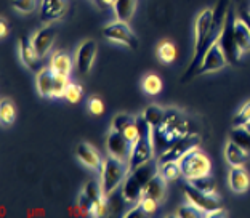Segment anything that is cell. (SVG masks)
<instances>
[{
  "mask_svg": "<svg viewBox=\"0 0 250 218\" xmlns=\"http://www.w3.org/2000/svg\"><path fill=\"white\" fill-rule=\"evenodd\" d=\"M189 133H192L189 119L178 109H167L164 122L159 127L152 129V146H154L156 157Z\"/></svg>",
  "mask_w": 250,
  "mask_h": 218,
  "instance_id": "6da1fadb",
  "label": "cell"
},
{
  "mask_svg": "<svg viewBox=\"0 0 250 218\" xmlns=\"http://www.w3.org/2000/svg\"><path fill=\"white\" fill-rule=\"evenodd\" d=\"M212 21H213V10L206 8L197 15V18L194 21V56H192L191 65L183 76L185 80L194 76V72L199 67V65H201L206 51L217 42V40L213 39Z\"/></svg>",
  "mask_w": 250,
  "mask_h": 218,
  "instance_id": "7a4b0ae2",
  "label": "cell"
},
{
  "mask_svg": "<svg viewBox=\"0 0 250 218\" xmlns=\"http://www.w3.org/2000/svg\"><path fill=\"white\" fill-rule=\"evenodd\" d=\"M159 174V165L157 162H147L141 167L130 170L125 180L122 183V197L127 204H133L138 202V200L143 197L145 188L147 186L149 180Z\"/></svg>",
  "mask_w": 250,
  "mask_h": 218,
  "instance_id": "3957f363",
  "label": "cell"
},
{
  "mask_svg": "<svg viewBox=\"0 0 250 218\" xmlns=\"http://www.w3.org/2000/svg\"><path fill=\"white\" fill-rule=\"evenodd\" d=\"M128 174V162H124L121 159H116L112 156H107L103 162V170L101 175V189L106 197H109L116 189L124 183L125 176Z\"/></svg>",
  "mask_w": 250,
  "mask_h": 218,
  "instance_id": "277c9868",
  "label": "cell"
},
{
  "mask_svg": "<svg viewBox=\"0 0 250 218\" xmlns=\"http://www.w3.org/2000/svg\"><path fill=\"white\" fill-rule=\"evenodd\" d=\"M178 165L181 170V176L186 180L206 176L212 172V162H210L206 153L199 151V148H192L186 154H183L178 160Z\"/></svg>",
  "mask_w": 250,
  "mask_h": 218,
  "instance_id": "5b68a950",
  "label": "cell"
},
{
  "mask_svg": "<svg viewBox=\"0 0 250 218\" xmlns=\"http://www.w3.org/2000/svg\"><path fill=\"white\" fill-rule=\"evenodd\" d=\"M106 196L101 189V183L88 181L83 186L81 196L77 199V204L83 212H87L92 217H103L106 210Z\"/></svg>",
  "mask_w": 250,
  "mask_h": 218,
  "instance_id": "8992f818",
  "label": "cell"
},
{
  "mask_svg": "<svg viewBox=\"0 0 250 218\" xmlns=\"http://www.w3.org/2000/svg\"><path fill=\"white\" fill-rule=\"evenodd\" d=\"M101 32H103V37L106 40L125 45V47H128L132 50H136L140 45V40L136 37V34L132 31V27L128 26V22H125V21L114 20L112 22H109V24H106Z\"/></svg>",
  "mask_w": 250,
  "mask_h": 218,
  "instance_id": "52a82bcc",
  "label": "cell"
},
{
  "mask_svg": "<svg viewBox=\"0 0 250 218\" xmlns=\"http://www.w3.org/2000/svg\"><path fill=\"white\" fill-rule=\"evenodd\" d=\"M152 157H154V146H152V131H151V133L140 135V140L133 145L132 154H130L128 159V172L151 162Z\"/></svg>",
  "mask_w": 250,
  "mask_h": 218,
  "instance_id": "ba28073f",
  "label": "cell"
},
{
  "mask_svg": "<svg viewBox=\"0 0 250 218\" xmlns=\"http://www.w3.org/2000/svg\"><path fill=\"white\" fill-rule=\"evenodd\" d=\"M218 44L221 50L225 51L226 55V60L231 65H237L241 58V50L237 47V42H236V36H234V18H231V13H228V18H226L225 22V27L221 31V36L218 39Z\"/></svg>",
  "mask_w": 250,
  "mask_h": 218,
  "instance_id": "9c48e42d",
  "label": "cell"
},
{
  "mask_svg": "<svg viewBox=\"0 0 250 218\" xmlns=\"http://www.w3.org/2000/svg\"><path fill=\"white\" fill-rule=\"evenodd\" d=\"M226 65H228V60H226L225 51L221 50L218 40H217V42L206 51V55H204V58L201 61V65H199V67L196 69L194 76H199V74H208V72H218L223 69Z\"/></svg>",
  "mask_w": 250,
  "mask_h": 218,
  "instance_id": "30bf717a",
  "label": "cell"
},
{
  "mask_svg": "<svg viewBox=\"0 0 250 218\" xmlns=\"http://www.w3.org/2000/svg\"><path fill=\"white\" fill-rule=\"evenodd\" d=\"M199 145H201V136L197 133H189L188 136H185V138L178 140L172 148H168L166 153H162L161 156H157L156 162H157V165L172 162V160H177L178 162L183 154H186L192 148H199Z\"/></svg>",
  "mask_w": 250,
  "mask_h": 218,
  "instance_id": "8fae6325",
  "label": "cell"
},
{
  "mask_svg": "<svg viewBox=\"0 0 250 218\" xmlns=\"http://www.w3.org/2000/svg\"><path fill=\"white\" fill-rule=\"evenodd\" d=\"M106 148H107L109 156L116 157V159H121V160H124V162H128L133 146H132V143L125 138L124 133L111 129V131L106 136Z\"/></svg>",
  "mask_w": 250,
  "mask_h": 218,
  "instance_id": "7c38bea8",
  "label": "cell"
},
{
  "mask_svg": "<svg viewBox=\"0 0 250 218\" xmlns=\"http://www.w3.org/2000/svg\"><path fill=\"white\" fill-rule=\"evenodd\" d=\"M183 189H185V196H186L188 202L192 204L196 209L201 210L206 217L208 214H212L213 210H217V209L221 207L217 197H215V196H208V194H204L201 191H197L194 186L185 185Z\"/></svg>",
  "mask_w": 250,
  "mask_h": 218,
  "instance_id": "4fadbf2b",
  "label": "cell"
},
{
  "mask_svg": "<svg viewBox=\"0 0 250 218\" xmlns=\"http://www.w3.org/2000/svg\"><path fill=\"white\" fill-rule=\"evenodd\" d=\"M96 53H98V45L95 40H83L77 47L76 51V67L81 76H87L92 71V66L95 63Z\"/></svg>",
  "mask_w": 250,
  "mask_h": 218,
  "instance_id": "5bb4252c",
  "label": "cell"
},
{
  "mask_svg": "<svg viewBox=\"0 0 250 218\" xmlns=\"http://www.w3.org/2000/svg\"><path fill=\"white\" fill-rule=\"evenodd\" d=\"M76 156L85 165V167L92 169L95 172H101V170H103L104 159L101 157L100 153L96 151V149L92 145H88V143H85V141L79 143L77 148H76Z\"/></svg>",
  "mask_w": 250,
  "mask_h": 218,
  "instance_id": "9a60e30c",
  "label": "cell"
},
{
  "mask_svg": "<svg viewBox=\"0 0 250 218\" xmlns=\"http://www.w3.org/2000/svg\"><path fill=\"white\" fill-rule=\"evenodd\" d=\"M55 39H56V29L52 26H47V27H42V29L34 32L31 44H32V47L36 48L39 56L43 58V56H47L48 51L52 50Z\"/></svg>",
  "mask_w": 250,
  "mask_h": 218,
  "instance_id": "2e32d148",
  "label": "cell"
},
{
  "mask_svg": "<svg viewBox=\"0 0 250 218\" xmlns=\"http://www.w3.org/2000/svg\"><path fill=\"white\" fill-rule=\"evenodd\" d=\"M18 51H20V58L22 61L27 69L32 72H39L42 69V63H41V56L36 51V48L32 47L31 40H26V37H20L18 40Z\"/></svg>",
  "mask_w": 250,
  "mask_h": 218,
  "instance_id": "e0dca14e",
  "label": "cell"
},
{
  "mask_svg": "<svg viewBox=\"0 0 250 218\" xmlns=\"http://www.w3.org/2000/svg\"><path fill=\"white\" fill-rule=\"evenodd\" d=\"M67 0H42L41 2V21L52 22L61 20L66 13Z\"/></svg>",
  "mask_w": 250,
  "mask_h": 218,
  "instance_id": "ac0fdd59",
  "label": "cell"
},
{
  "mask_svg": "<svg viewBox=\"0 0 250 218\" xmlns=\"http://www.w3.org/2000/svg\"><path fill=\"white\" fill-rule=\"evenodd\" d=\"M37 91L42 98H55V87H56V72L50 66L42 67L37 72Z\"/></svg>",
  "mask_w": 250,
  "mask_h": 218,
  "instance_id": "d6986e66",
  "label": "cell"
},
{
  "mask_svg": "<svg viewBox=\"0 0 250 218\" xmlns=\"http://www.w3.org/2000/svg\"><path fill=\"white\" fill-rule=\"evenodd\" d=\"M228 185L232 193L236 194H244L249 191L250 188V175L249 172L242 167H231L229 175H228Z\"/></svg>",
  "mask_w": 250,
  "mask_h": 218,
  "instance_id": "ffe728a7",
  "label": "cell"
},
{
  "mask_svg": "<svg viewBox=\"0 0 250 218\" xmlns=\"http://www.w3.org/2000/svg\"><path fill=\"white\" fill-rule=\"evenodd\" d=\"M225 159L231 167H242L247 164V160L250 159V153L246 151L239 145H236L234 141H228V145L225 146Z\"/></svg>",
  "mask_w": 250,
  "mask_h": 218,
  "instance_id": "44dd1931",
  "label": "cell"
},
{
  "mask_svg": "<svg viewBox=\"0 0 250 218\" xmlns=\"http://www.w3.org/2000/svg\"><path fill=\"white\" fill-rule=\"evenodd\" d=\"M50 67L56 72V74H61V76H71L72 72V58L69 53H66V51L62 50H58L55 51L52 60H50Z\"/></svg>",
  "mask_w": 250,
  "mask_h": 218,
  "instance_id": "7402d4cb",
  "label": "cell"
},
{
  "mask_svg": "<svg viewBox=\"0 0 250 218\" xmlns=\"http://www.w3.org/2000/svg\"><path fill=\"white\" fill-rule=\"evenodd\" d=\"M234 36H236V42L237 47H239L241 53H249L250 51V29L247 24L244 22L241 18H234Z\"/></svg>",
  "mask_w": 250,
  "mask_h": 218,
  "instance_id": "603a6c76",
  "label": "cell"
},
{
  "mask_svg": "<svg viewBox=\"0 0 250 218\" xmlns=\"http://www.w3.org/2000/svg\"><path fill=\"white\" fill-rule=\"evenodd\" d=\"M166 185H167V181L162 178V175L156 174L149 180V183H147V186L145 188L143 196L152 197V199H156L157 202H161V200H164V197H166Z\"/></svg>",
  "mask_w": 250,
  "mask_h": 218,
  "instance_id": "cb8c5ba5",
  "label": "cell"
},
{
  "mask_svg": "<svg viewBox=\"0 0 250 218\" xmlns=\"http://www.w3.org/2000/svg\"><path fill=\"white\" fill-rule=\"evenodd\" d=\"M112 8H114L116 20L128 22L136 10V0H116Z\"/></svg>",
  "mask_w": 250,
  "mask_h": 218,
  "instance_id": "d4e9b609",
  "label": "cell"
},
{
  "mask_svg": "<svg viewBox=\"0 0 250 218\" xmlns=\"http://www.w3.org/2000/svg\"><path fill=\"white\" fill-rule=\"evenodd\" d=\"M166 116H167V109H164V108L157 106V105L147 106L143 111V117L146 119V122L149 124L152 129L159 127V125L164 122Z\"/></svg>",
  "mask_w": 250,
  "mask_h": 218,
  "instance_id": "484cf974",
  "label": "cell"
},
{
  "mask_svg": "<svg viewBox=\"0 0 250 218\" xmlns=\"http://www.w3.org/2000/svg\"><path fill=\"white\" fill-rule=\"evenodd\" d=\"M156 53H157V58L162 63H166V65H172V63L177 60V47H175V44L170 42V40H164V42L159 44L156 48Z\"/></svg>",
  "mask_w": 250,
  "mask_h": 218,
  "instance_id": "4316f807",
  "label": "cell"
},
{
  "mask_svg": "<svg viewBox=\"0 0 250 218\" xmlns=\"http://www.w3.org/2000/svg\"><path fill=\"white\" fill-rule=\"evenodd\" d=\"M191 186H194L197 191H201L204 194H208V196H215L217 194V185H215V180L210 175L206 176H197V178L188 180Z\"/></svg>",
  "mask_w": 250,
  "mask_h": 218,
  "instance_id": "83f0119b",
  "label": "cell"
},
{
  "mask_svg": "<svg viewBox=\"0 0 250 218\" xmlns=\"http://www.w3.org/2000/svg\"><path fill=\"white\" fill-rule=\"evenodd\" d=\"M229 140L250 153V130L247 127H244V125H241V127H232L229 133Z\"/></svg>",
  "mask_w": 250,
  "mask_h": 218,
  "instance_id": "f1b7e54d",
  "label": "cell"
},
{
  "mask_svg": "<svg viewBox=\"0 0 250 218\" xmlns=\"http://www.w3.org/2000/svg\"><path fill=\"white\" fill-rule=\"evenodd\" d=\"M0 120L3 125H11L16 120V108L10 98H2L0 101Z\"/></svg>",
  "mask_w": 250,
  "mask_h": 218,
  "instance_id": "f546056e",
  "label": "cell"
},
{
  "mask_svg": "<svg viewBox=\"0 0 250 218\" xmlns=\"http://www.w3.org/2000/svg\"><path fill=\"white\" fill-rule=\"evenodd\" d=\"M141 88H143L147 95H159L164 88V84H162V79L156 76V74H147L145 76L143 82H141Z\"/></svg>",
  "mask_w": 250,
  "mask_h": 218,
  "instance_id": "4dcf8cb0",
  "label": "cell"
},
{
  "mask_svg": "<svg viewBox=\"0 0 250 218\" xmlns=\"http://www.w3.org/2000/svg\"><path fill=\"white\" fill-rule=\"evenodd\" d=\"M159 174L162 175V178L166 181H177L181 176V170L177 160H172V162L159 165Z\"/></svg>",
  "mask_w": 250,
  "mask_h": 218,
  "instance_id": "1f68e13d",
  "label": "cell"
},
{
  "mask_svg": "<svg viewBox=\"0 0 250 218\" xmlns=\"http://www.w3.org/2000/svg\"><path fill=\"white\" fill-rule=\"evenodd\" d=\"M133 124H136V117L130 116V114L121 112V114H117L114 119H112L111 129L121 131V133H124V130H127L130 125H133Z\"/></svg>",
  "mask_w": 250,
  "mask_h": 218,
  "instance_id": "d6a6232c",
  "label": "cell"
},
{
  "mask_svg": "<svg viewBox=\"0 0 250 218\" xmlns=\"http://www.w3.org/2000/svg\"><path fill=\"white\" fill-rule=\"evenodd\" d=\"M82 95H83L82 85L76 84V82H69V85L66 87L64 96H62V98H66V101H69V103H79L82 100Z\"/></svg>",
  "mask_w": 250,
  "mask_h": 218,
  "instance_id": "836d02e7",
  "label": "cell"
},
{
  "mask_svg": "<svg viewBox=\"0 0 250 218\" xmlns=\"http://www.w3.org/2000/svg\"><path fill=\"white\" fill-rule=\"evenodd\" d=\"M249 122H250V100L247 103H244V106L232 117V127H241V125H247Z\"/></svg>",
  "mask_w": 250,
  "mask_h": 218,
  "instance_id": "e575fe53",
  "label": "cell"
},
{
  "mask_svg": "<svg viewBox=\"0 0 250 218\" xmlns=\"http://www.w3.org/2000/svg\"><path fill=\"white\" fill-rule=\"evenodd\" d=\"M13 8L22 15H29L37 8V0H13L11 2Z\"/></svg>",
  "mask_w": 250,
  "mask_h": 218,
  "instance_id": "d590c367",
  "label": "cell"
},
{
  "mask_svg": "<svg viewBox=\"0 0 250 218\" xmlns=\"http://www.w3.org/2000/svg\"><path fill=\"white\" fill-rule=\"evenodd\" d=\"M175 217H180V218H192V217H206V215H204L199 209H196L192 204L188 202L185 205H181V207L177 210Z\"/></svg>",
  "mask_w": 250,
  "mask_h": 218,
  "instance_id": "8d00e7d4",
  "label": "cell"
},
{
  "mask_svg": "<svg viewBox=\"0 0 250 218\" xmlns=\"http://www.w3.org/2000/svg\"><path fill=\"white\" fill-rule=\"evenodd\" d=\"M157 200L152 199V197H147V196H143L140 199V207L143 209V212L146 215H151L154 214V212L157 210Z\"/></svg>",
  "mask_w": 250,
  "mask_h": 218,
  "instance_id": "74e56055",
  "label": "cell"
},
{
  "mask_svg": "<svg viewBox=\"0 0 250 218\" xmlns=\"http://www.w3.org/2000/svg\"><path fill=\"white\" fill-rule=\"evenodd\" d=\"M88 111L90 114L93 116H101L104 112V105H103V100L98 98V96H93V98L88 100Z\"/></svg>",
  "mask_w": 250,
  "mask_h": 218,
  "instance_id": "f35d334b",
  "label": "cell"
},
{
  "mask_svg": "<svg viewBox=\"0 0 250 218\" xmlns=\"http://www.w3.org/2000/svg\"><path fill=\"white\" fill-rule=\"evenodd\" d=\"M124 135H125V138H127L130 143H132V146H133L135 143L140 140V130H138V125H136V124L130 125V127H128L127 130H124Z\"/></svg>",
  "mask_w": 250,
  "mask_h": 218,
  "instance_id": "ab89813d",
  "label": "cell"
},
{
  "mask_svg": "<svg viewBox=\"0 0 250 218\" xmlns=\"http://www.w3.org/2000/svg\"><path fill=\"white\" fill-rule=\"evenodd\" d=\"M93 2L96 3V7L101 8V10H106L109 7H114L116 0H93Z\"/></svg>",
  "mask_w": 250,
  "mask_h": 218,
  "instance_id": "60d3db41",
  "label": "cell"
},
{
  "mask_svg": "<svg viewBox=\"0 0 250 218\" xmlns=\"http://www.w3.org/2000/svg\"><path fill=\"white\" fill-rule=\"evenodd\" d=\"M143 215H146V214L143 212V209L140 207V204L136 205V207H133L132 210H128L127 214H124V217H128V218H132V217H143Z\"/></svg>",
  "mask_w": 250,
  "mask_h": 218,
  "instance_id": "b9f144b4",
  "label": "cell"
},
{
  "mask_svg": "<svg viewBox=\"0 0 250 218\" xmlns=\"http://www.w3.org/2000/svg\"><path fill=\"white\" fill-rule=\"evenodd\" d=\"M7 34H8V22L2 16V18H0V37L5 39L7 37Z\"/></svg>",
  "mask_w": 250,
  "mask_h": 218,
  "instance_id": "7bdbcfd3",
  "label": "cell"
},
{
  "mask_svg": "<svg viewBox=\"0 0 250 218\" xmlns=\"http://www.w3.org/2000/svg\"><path fill=\"white\" fill-rule=\"evenodd\" d=\"M241 18L244 20V22H246L247 27L250 29V13H249V11H242V13H241Z\"/></svg>",
  "mask_w": 250,
  "mask_h": 218,
  "instance_id": "ee69618b",
  "label": "cell"
},
{
  "mask_svg": "<svg viewBox=\"0 0 250 218\" xmlns=\"http://www.w3.org/2000/svg\"><path fill=\"white\" fill-rule=\"evenodd\" d=\"M244 127H247V129H249V130H250V122H249V124H247V125H244Z\"/></svg>",
  "mask_w": 250,
  "mask_h": 218,
  "instance_id": "f6af8a7d",
  "label": "cell"
}]
</instances>
